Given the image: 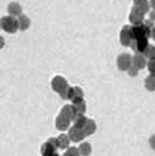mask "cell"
<instances>
[{
  "instance_id": "obj_9",
  "label": "cell",
  "mask_w": 155,
  "mask_h": 156,
  "mask_svg": "<svg viewBox=\"0 0 155 156\" xmlns=\"http://www.w3.org/2000/svg\"><path fill=\"white\" fill-rule=\"evenodd\" d=\"M143 18H145V13L140 11L139 8H136V7H132V11H131V13H129V21L133 23V25H135V23H140L143 21Z\"/></svg>"
},
{
  "instance_id": "obj_33",
  "label": "cell",
  "mask_w": 155,
  "mask_h": 156,
  "mask_svg": "<svg viewBox=\"0 0 155 156\" xmlns=\"http://www.w3.org/2000/svg\"><path fill=\"white\" fill-rule=\"evenodd\" d=\"M0 30H1V26H0Z\"/></svg>"
},
{
  "instance_id": "obj_19",
  "label": "cell",
  "mask_w": 155,
  "mask_h": 156,
  "mask_svg": "<svg viewBox=\"0 0 155 156\" xmlns=\"http://www.w3.org/2000/svg\"><path fill=\"white\" fill-rule=\"evenodd\" d=\"M78 150H79L81 156H89V155H91V153H92V147H91L90 143L85 141V142H82L79 144Z\"/></svg>"
},
{
  "instance_id": "obj_12",
  "label": "cell",
  "mask_w": 155,
  "mask_h": 156,
  "mask_svg": "<svg viewBox=\"0 0 155 156\" xmlns=\"http://www.w3.org/2000/svg\"><path fill=\"white\" fill-rule=\"evenodd\" d=\"M7 12H8V15H12V16H19L20 14H22V7L19 2H9L8 6H7Z\"/></svg>"
},
{
  "instance_id": "obj_26",
  "label": "cell",
  "mask_w": 155,
  "mask_h": 156,
  "mask_svg": "<svg viewBox=\"0 0 155 156\" xmlns=\"http://www.w3.org/2000/svg\"><path fill=\"white\" fill-rule=\"evenodd\" d=\"M147 68L150 75H155V58H150L147 63Z\"/></svg>"
},
{
  "instance_id": "obj_27",
  "label": "cell",
  "mask_w": 155,
  "mask_h": 156,
  "mask_svg": "<svg viewBox=\"0 0 155 156\" xmlns=\"http://www.w3.org/2000/svg\"><path fill=\"white\" fill-rule=\"evenodd\" d=\"M138 71H139V70H138V69H135L133 65H131V66H129V69L127 70V72L129 73V76H132V77L136 76V75H138Z\"/></svg>"
},
{
  "instance_id": "obj_5",
  "label": "cell",
  "mask_w": 155,
  "mask_h": 156,
  "mask_svg": "<svg viewBox=\"0 0 155 156\" xmlns=\"http://www.w3.org/2000/svg\"><path fill=\"white\" fill-rule=\"evenodd\" d=\"M68 85V80L62 76H55L52 80V89L57 93L63 91Z\"/></svg>"
},
{
  "instance_id": "obj_22",
  "label": "cell",
  "mask_w": 155,
  "mask_h": 156,
  "mask_svg": "<svg viewBox=\"0 0 155 156\" xmlns=\"http://www.w3.org/2000/svg\"><path fill=\"white\" fill-rule=\"evenodd\" d=\"M72 92H74V87H71V86H69V85H68L64 90H63L62 92H59L58 94L61 96V98H62V99H65V100H67V99H70V100H71Z\"/></svg>"
},
{
  "instance_id": "obj_2",
  "label": "cell",
  "mask_w": 155,
  "mask_h": 156,
  "mask_svg": "<svg viewBox=\"0 0 155 156\" xmlns=\"http://www.w3.org/2000/svg\"><path fill=\"white\" fill-rule=\"evenodd\" d=\"M0 26H1L2 30H5L8 34H15V33L19 30L18 20H16L15 16H12V15L2 16L0 19Z\"/></svg>"
},
{
  "instance_id": "obj_24",
  "label": "cell",
  "mask_w": 155,
  "mask_h": 156,
  "mask_svg": "<svg viewBox=\"0 0 155 156\" xmlns=\"http://www.w3.org/2000/svg\"><path fill=\"white\" fill-rule=\"evenodd\" d=\"M143 54V56L146 57V58H155V47L152 46V44H148L147 48L145 49V51L142 52Z\"/></svg>"
},
{
  "instance_id": "obj_17",
  "label": "cell",
  "mask_w": 155,
  "mask_h": 156,
  "mask_svg": "<svg viewBox=\"0 0 155 156\" xmlns=\"http://www.w3.org/2000/svg\"><path fill=\"white\" fill-rule=\"evenodd\" d=\"M133 4H134V7L139 8V9L142 11L145 14L149 12L150 4H149L148 0H133Z\"/></svg>"
},
{
  "instance_id": "obj_7",
  "label": "cell",
  "mask_w": 155,
  "mask_h": 156,
  "mask_svg": "<svg viewBox=\"0 0 155 156\" xmlns=\"http://www.w3.org/2000/svg\"><path fill=\"white\" fill-rule=\"evenodd\" d=\"M148 44H149L148 39H139V40H132L129 47L132 48L133 51L138 52V54H142Z\"/></svg>"
},
{
  "instance_id": "obj_31",
  "label": "cell",
  "mask_w": 155,
  "mask_h": 156,
  "mask_svg": "<svg viewBox=\"0 0 155 156\" xmlns=\"http://www.w3.org/2000/svg\"><path fill=\"white\" fill-rule=\"evenodd\" d=\"M149 4H150V7H152L153 9H155V0H150Z\"/></svg>"
},
{
  "instance_id": "obj_14",
  "label": "cell",
  "mask_w": 155,
  "mask_h": 156,
  "mask_svg": "<svg viewBox=\"0 0 155 156\" xmlns=\"http://www.w3.org/2000/svg\"><path fill=\"white\" fill-rule=\"evenodd\" d=\"M16 20H18V27H19V30H22L25 32L27 30L29 26H31V20L29 18L25 15V14H20L19 16H16Z\"/></svg>"
},
{
  "instance_id": "obj_30",
  "label": "cell",
  "mask_w": 155,
  "mask_h": 156,
  "mask_svg": "<svg viewBox=\"0 0 155 156\" xmlns=\"http://www.w3.org/2000/svg\"><path fill=\"white\" fill-rule=\"evenodd\" d=\"M150 37L155 41V26L152 28V30H150Z\"/></svg>"
},
{
  "instance_id": "obj_20",
  "label": "cell",
  "mask_w": 155,
  "mask_h": 156,
  "mask_svg": "<svg viewBox=\"0 0 155 156\" xmlns=\"http://www.w3.org/2000/svg\"><path fill=\"white\" fill-rule=\"evenodd\" d=\"M86 119L88 118L85 117L84 114H81V113H76L75 118L72 119V122H74V126H76L78 128H83V126L86 122Z\"/></svg>"
},
{
  "instance_id": "obj_3",
  "label": "cell",
  "mask_w": 155,
  "mask_h": 156,
  "mask_svg": "<svg viewBox=\"0 0 155 156\" xmlns=\"http://www.w3.org/2000/svg\"><path fill=\"white\" fill-rule=\"evenodd\" d=\"M58 150V143L56 137H50L47 140L42 147H41V155L42 156H59L57 153Z\"/></svg>"
},
{
  "instance_id": "obj_15",
  "label": "cell",
  "mask_w": 155,
  "mask_h": 156,
  "mask_svg": "<svg viewBox=\"0 0 155 156\" xmlns=\"http://www.w3.org/2000/svg\"><path fill=\"white\" fill-rule=\"evenodd\" d=\"M59 114L65 118H68L69 120H72V119L75 118V115H76V111H75L74 105H64V106L62 107Z\"/></svg>"
},
{
  "instance_id": "obj_8",
  "label": "cell",
  "mask_w": 155,
  "mask_h": 156,
  "mask_svg": "<svg viewBox=\"0 0 155 156\" xmlns=\"http://www.w3.org/2000/svg\"><path fill=\"white\" fill-rule=\"evenodd\" d=\"M132 32H131V26H124L121 32H120V43L125 47H129L132 42Z\"/></svg>"
},
{
  "instance_id": "obj_25",
  "label": "cell",
  "mask_w": 155,
  "mask_h": 156,
  "mask_svg": "<svg viewBox=\"0 0 155 156\" xmlns=\"http://www.w3.org/2000/svg\"><path fill=\"white\" fill-rule=\"evenodd\" d=\"M63 156H81V154H79L78 148H76V147H70V148H67Z\"/></svg>"
},
{
  "instance_id": "obj_10",
  "label": "cell",
  "mask_w": 155,
  "mask_h": 156,
  "mask_svg": "<svg viewBox=\"0 0 155 156\" xmlns=\"http://www.w3.org/2000/svg\"><path fill=\"white\" fill-rule=\"evenodd\" d=\"M146 64H147V62H146V57L143 56V54H138V52H135V55L132 56V65L135 69L141 70V69H143L146 66Z\"/></svg>"
},
{
  "instance_id": "obj_16",
  "label": "cell",
  "mask_w": 155,
  "mask_h": 156,
  "mask_svg": "<svg viewBox=\"0 0 155 156\" xmlns=\"http://www.w3.org/2000/svg\"><path fill=\"white\" fill-rule=\"evenodd\" d=\"M82 100H84V91L79 86H74V92H72V97H71L72 104L82 101Z\"/></svg>"
},
{
  "instance_id": "obj_4",
  "label": "cell",
  "mask_w": 155,
  "mask_h": 156,
  "mask_svg": "<svg viewBox=\"0 0 155 156\" xmlns=\"http://www.w3.org/2000/svg\"><path fill=\"white\" fill-rule=\"evenodd\" d=\"M132 65V56L129 54H120L117 58V66L120 71H127L129 66Z\"/></svg>"
},
{
  "instance_id": "obj_6",
  "label": "cell",
  "mask_w": 155,
  "mask_h": 156,
  "mask_svg": "<svg viewBox=\"0 0 155 156\" xmlns=\"http://www.w3.org/2000/svg\"><path fill=\"white\" fill-rule=\"evenodd\" d=\"M68 136L71 141L74 142H81L83 141L85 137V134L82 128H78L76 126H72L71 128H69V132H68Z\"/></svg>"
},
{
  "instance_id": "obj_29",
  "label": "cell",
  "mask_w": 155,
  "mask_h": 156,
  "mask_svg": "<svg viewBox=\"0 0 155 156\" xmlns=\"http://www.w3.org/2000/svg\"><path fill=\"white\" fill-rule=\"evenodd\" d=\"M4 47H5V39L0 35V49H2Z\"/></svg>"
},
{
  "instance_id": "obj_13",
  "label": "cell",
  "mask_w": 155,
  "mask_h": 156,
  "mask_svg": "<svg viewBox=\"0 0 155 156\" xmlns=\"http://www.w3.org/2000/svg\"><path fill=\"white\" fill-rule=\"evenodd\" d=\"M83 132H84L85 136H89V135H92L96 129H97V125H96V121L92 120V119H86V122L83 126Z\"/></svg>"
},
{
  "instance_id": "obj_11",
  "label": "cell",
  "mask_w": 155,
  "mask_h": 156,
  "mask_svg": "<svg viewBox=\"0 0 155 156\" xmlns=\"http://www.w3.org/2000/svg\"><path fill=\"white\" fill-rule=\"evenodd\" d=\"M70 122H71V120H69L68 118H65V117H63V115H61V114H59V115L56 118L55 125H56V128H57L58 130L63 132V130L69 129Z\"/></svg>"
},
{
  "instance_id": "obj_21",
  "label": "cell",
  "mask_w": 155,
  "mask_h": 156,
  "mask_svg": "<svg viewBox=\"0 0 155 156\" xmlns=\"http://www.w3.org/2000/svg\"><path fill=\"white\" fill-rule=\"evenodd\" d=\"M145 87L148 91H155V75H149L145 79Z\"/></svg>"
},
{
  "instance_id": "obj_18",
  "label": "cell",
  "mask_w": 155,
  "mask_h": 156,
  "mask_svg": "<svg viewBox=\"0 0 155 156\" xmlns=\"http://www.w3.org/2000/svg\"><path fill=\"white\" fill-rule=\"evenodd\" d=\"M57 139L58 143V149H67L69 147V143H70V139L67 134H61L59 136L56 137Z\"/></svg>"
},
{
  "instance_id": "obj_1",
  "label": "cell",
  "mask_w": 155,
  "mask_h": 156,
  "mask_svg": "<svg viewBox=\"0 0 155 156\" xmlns=\"http://www.w3.org/2000/svg\"><path fill=\"white\" fill-rule=\"evenodd\" d=\"M154 27L152 20H146L140 23H135L131 26V32H132V37L133 40L139 39H149L150 37V30Z\"/></svg>"
},
{
  "instance_id": "obj_32",
  "label": "cell",
  "mask_w": 155,
  "mask_h": 156,
  "mask_svg": "<svg viewBox=\"0 0 155 156\" xmlns=\"http://www.w3.org/2000/svg\"><path fill=\"white\" fill-rule=\"evenodd\" d=\"M150 20H152V21H154L155 20V9L150 13Z\"/></svg>"
},
{
  "instance_id": "obj_28",
  "label": "cell",
  "mask_w": 155,
  "mask_h": 156,
  "mask_svg": "<svg viewBox=\"0 0 155 156\" xmlns=\"http://www.w3.org/2000/svg\"><path fill=\"white\" fill-rule=\"evenodd\" d=\"M149 146L152 147V149L155 150V134L154 135H152L150 139H149Z\"/></svg>"
},
{
  "instance_id": "obj_23",
  "label": "cell",
  "mask_w": 155,
  "mask_h": 156,
  "mask_svg": "<svg viewBox=\"0 0 155 156\" xmlns=\"http://www.w3.org/2000/svg\"><path fill=\"white\" fill-rule=\"evenodd\" d=\"M74 107H75V111L76 113H81V114H84L86 112V104H85L84 100L82 101H78V103H74Z\"/></svg>"
}]
</instances>
